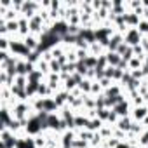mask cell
I'll return each instance as SVG.
<instances>
[{"label": "cell", "instance_id": "obj_11", "mask_svg": "<svg viewBox=\"0 0 148 148\" xmlns=\"http://www.w3.org/2000/svg\"><path fill=\"white\" fill-rule=\"evenodd\" d=\"M16 148H37L35 146V138L32 136H18V143H16Z\"/></svg>", "mask_w": 148, "mask_h": 148}, {"label": "cell", "instance_id": "obj_10", "mask_svg": "<svg viewBox=\"0 0 148 148\" xmlns=\"http://www.w3.org/2000/svg\"><path fill=\"white\" fill-rule=\"evenodd\" d=\"M23 42H25V45L32 51V52H35V51H38V47H40V37H37V35H28V37H25L23 38Z\"/></svg>", "mask_w": 148, "mask_h": 148}, {"label": "cell", "instance_id": "obj_19", "mask_svg": "<svg viewBox=\"0 0 148 148\" xmlns=\"http://www.w3.org/2000/svg\"><path fill=\"white\" fill-rule=\"evenodd\" d=\"M129 63V71H132V70H141V66H143V61L139 59V58H132L131 61H127Z\"/></svg>", "mask_w": 148, "mask_h": 148}, {"label": "cell", "instance_id": "obj_20", "mask_svg": "<svg viewBox=\"0 0 148 148\" xmlns=\"http://www.w3.org/2000/svg\"><path fill=\"white\" fill-rule=\"evenodd\" d=\"M35 146L37 148H47V138H45L44 132L38 134V136H35Z\"/></svg>", "mask_w": 148, "mask_h": 148}, {"label": "cell", "instance_id": "obj_17", "mask_svg": "<svg viewBox=\"0 0 148 148\" xmlns=\"http://www.w3.org/2000/svg\"><path fill=\"white\" fill-rule=\"evenodd\" d=\"M110 108H96V117L101 120V122H108V117H110Z\"/></svg>", "mask_w": 148, "mask_h": 148}, {"label": "cell", "instance_id": "obj_2", "mask_svg": "<svg viewBox=\"0 0 148 148\" xmlns=\"http://www.w3.org/2000/svg\"><path fill=\"white\" fill-rule=\"evenodd\" d=\"M141 38H143V33L138 30V28H127V32L124 33V42L129 45V47H136L141 44Z\"/></svg>", "mask_w": 148, "mask_h": 148}, {"label": "cell", "instance_id": "obj_24", "mask_svg": "<svg viewBox=\"0 0 148 148\" xmlns=\"http://www.w3.org/2000/svg\"><path fill=\"white\" fill-rule=\"evenodd\" d=\"M98 84L101 86V89H103V92L108 89V87H112L113 86V80H110V79H106V77H103L101 80H98Z\"/></svg>", "mask_w": 148, "mask_h": 148}, {"label": "cell", "instance_id": "obj_18", "mask_svg": "<svg viewBox=\"0 0 148 148\" xmlns=\"http://www.w3.org/2000/svg\"><path fill=\"white\" fill-rule=\"evenodd\" d=\"M84 63H86V66H87L89 70H96V66H98V58L92 56V54H89V56L84 59Z\"/></svg>", "mask_w": 148, "mask_h": 148}, {"label": "cell", "instance_id": "obj_26", "mask_svg": "<svg viewBox=\"0 0 148 148\" xmlns=\"http://www.w3.org/2000/svg\"><path fill=\"white\" fill-rule=\"evenodd\" d=\"M113 73H115V68H113V66H108V68L105 70V77L110 79V80H113Z\"/></svg>", "mask_w": 148, "mask_h": 148}, {"label": "cell", "instance_id": "obj_7", "mask_svg": "<svg viewBox=\"0 0 148 148\" xmlns=\"http://www.w3.org/2000/svg\"><path fill=\"white\" fill-rule=\"evenodd\" d=\"M120 44H124V33L115 32V33L110 37V42H108L106 51H110V52H117V49H119V45H120Z\"/></svg>", "mask_w": 148, "mask_h": 148}, {"label": "cell", "instance_id": "obj_3", "mask_svg": "<svg viewBox=\"0 0 148 148\" xmlns=\"http://www.w3.org/2000/svg\"><path fill=\"white\" fill-rule=\"evenodd\" d=\"M18 143V136L14 132H11L9 129H2L0 134V148H16Z\"/></svg>", "mask_w": 148, "mask_h": 148}, {"label": "cell", "instance_id": "obj_5", "mask_svg": "<svg viewBox=\"0 0 148 148\" xmlns=\"http://www.w3.org/2000/svg\"><path fill=\"white\" fill-rule=\"evenodd\" d=\"M112 110L122 119V117H129V115H131V112H132V105H131L129 99H125V101H120L119 105H115Z\"/></svg>", "mask_w": 148, "mask_h": 148}, {"label": "cell", "instance_id": "obj_13", "mask_svg": "<svg viewBox=\"0 0 148 148\" xmlns=\"http://www.w3.org/2000/svg\"><path fill=\"white\" fill-rule=\"evenodd\" d=\"M132 119H131V115L129 117H122V119H119V122L115 124V127L117 129H120V131H124V132H129L131 131V127H132Z\"/></svg>", "mask_w": 148, "mask_h": 148}, {"label": "cell", "instance_id": "obj_4", "mask_svg": "<svg viewBox=\"0 0 148 148\" xmlns=\"http://www.w3.org/2000/svg\"><path fill=\"white\" fill-rule=\"evenodd\" d=\"M68 28H70V23H68L66 19H58V21L52 23L51 32H52L54 35H58L59 38H63V37L68 35Z\"/></svg>", "mask_w": 148, "mask_h": 148}, {"label": "cell", "instance_id": "obj_29", "mask_svg": "<svg viewBox=\"0 0 148 148\" xmlns=\"http://www.w3.org/2000/svg\"><path fill=\"white\" fill-rule=\"evenodd\" d=\"M143 148H148V146H143Z\"/></svg>", "mask_w": 148, "mask_h": 148}, {"label": "cell", "instance_id": "obj_12", "mask_svg": "<svg viewBox=\"0 0 148 148\" xmlns=\"http://www.w3.org/2000/svg\"><path fill=\"white\" fill-rule=\"evenodd\" d=\"M79 37L84 38L89 45L96 44V32H94V28H82L80 33H79Z\"/></svg>", "mask_w": 148, "mask_h": 148}, {"label": "cell", "instance_id": "obj_25", "mask_svg": "<svg viewBox=\"0 0 148 148\" xmlns=\"http://www.w3.org/2000/svg\"><path fill=\"white\" fill-rule=\"evenodd\" d=\"M127 49H129V45H127V44L124 42V44H120V45H119V49H117V54H119V56L122 58V56L125 54V51H127Z\"/></svg>", "mask_w": 148, "mask_h": 148}, {"label": "cell", "instance_id": "obj_22", "mask_svg": "<svg viewBox=\"0 0 148 148\" xmlns=\"http://www.w3.org/2000/svg\"><path fill=\"white\" fill-rule=\"evenodd\" d=\"M77 73H80L82 77H87L89 68L86 66V63H84V61H79V63H77Z\"/></svg>", "mask_w": 148, "mask_h": 148}, {"label": "cell", "instance_id": "obj_9", "mask_svg": "<svg viewBox=\"0 0 148 148\" xmlns=\"http://www.w3.org/2000/svg\"><path fill=\"white\" fill-rule=\"evenodd\" d=\"M148 117V106L143 105V106H134L132 112H131V119L134 122H143V119Z\"/></svg>", "mask_w": 148, "mask_h": 148}, {"label": "cell", "instance_id": "obj_16", "mask_svg": "<svg viewBox=\"0 0 148 148\" xmlns=\"http://www.w3.org/2000/svg\"><path fill=\"white\" fill-rule=\"evenodd\" d=\"M92 82H94V80L84 79V80L79 84V89L82 91V94H91V89H92Z\"/></svg>", "mask_w": 148, "mask_h": 148}, {"label": "cell", "instance_id": "obj_1", "mask_svg": "<svg viewBox=\"0 0 148 148\" xmlns=\"http://www.w3.org/2000/svg\"><path fill=\"white\" fill-rule=\"evenodd\" d=\"M11 54L12 56H18V58H23V59H28V56L32 54V51L25 45L23 38H11Z\"/></svg>", "mask_w": 148, "mask_h": 148}, {"label": "cell", "instance_id": "obj_21", "mask_svg": "<svg viewBox=\"0 0 148 148\" xmlns=\"http://www.w3.org/2000/svg\"><path fill=\"white\" fill-rule=\"evenodd\" d=\"M11 49V37H0V51Z\"/></svg>", "mask_w": 148, "mask_h": 148}, {"label": "cell", "instance_id": "obj_15", "mask_svg": "<svg viewBox=\"0 0 148 148\" xmlns=\"http://www.w3.org/2000/svg\"><path fill=\"white\" fill-rule=\"evenodd\" d=\"M103 125H105V122H101V120L96 117V119H91V120H89V124H87L86 129L91 131V132H99V129H101Z\"/></svg>", "mask_w": 148, "mask_h": 148}, {"label": "cell", "instance_id": "obj_28", "mask_svg": "<svg viewBox=\"0 0 148 148\" xmlns=\"http://www.w3.org/2000/svg\"><path fill=\"white\" fill-rule=\"evenodd\" d=\"M131 148H141V146H139V145H132Z\"/></svg>", "mask_w": 148, "mask_h": 148}, {"label": "cell", "instance_id": "obj_27", "mask_svg": "<svg viewBox=\"0 0 148 148\" xmlns=\"http://www.w3.org/2000/svg\"><path fill=\"white\" fill-rule=\"evenodd\" d=\"M117 148H131V145H129V143H127V141H120V143H119V146H117Z\"/></svg>", "mask_w": 148, "mask_h": 148}, {"label": "cell", "instance_id": "obj_14", "mask_svg": "<svg viewBox=\"0 0 148 148\" xmlns=\"http://www.w3.org/2000/svg\"><path fill=\"white\" fill-rule=\"evenodd\" d=\"M106 61H108V66H113V68H117V66L120 64L122 58H120L117 52H110V51H106Z\"/></svg>", "mask_w": 148, "mask_h": 148}, {"label": "cell", "instance_id": "obj_6", "mask_svg": "<svg viewBox=\"0 0 148 148\" xmlns=\"http://www.w3.org/2000/svg\"><path fill=\"white\" fill-rule=\"evenodd\" d=\"M77 138H79V134H77L75 129H68V131H64V132L61 134V146H68V148H71L73 141H75Z\"/></svg>", "mask_w": 148, "mask_h": 148}, {"label": "cell", "instance_id": "obj_8", "mask_svg": "<svg viewBox=\"0 0 148 148\" xmlns=\"http://www.w3.org/2000/svg\"><path fill=\"white\" fill-rule=\"evenodd\" d=\"M124 19H125L127 28H138L143 18H141V16H138V14H136V12H132V11H127V12L124 14Z\"/></svg>", "mask_w": 148, "mask_h": 148}, {"label": "cell", "instance_id": "obj_23", "mask_svg": "<svg viewBox=\"0 0 148 148\" xmlns=\"http://www.w3.org/2000/svg\"><path fill=\"white\" fill-rule=\"evenodd\" d=\"M71 148H89V141H86V139H80V138H77L75 141H73Z\"/></svg>", "mask_w": 148, "mask_h": 148}]
</instances>
